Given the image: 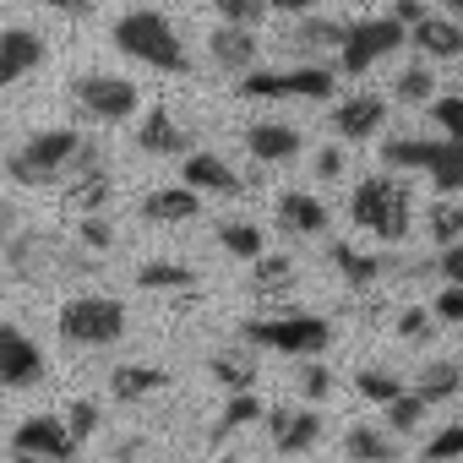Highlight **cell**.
Listing matches in <instances>:
<instances>
[{
    "instance_id": "9a60e30c",
    "label": "cell",
    "mask_w": 463,
    "mask_h": 463,
    "mask_svg": "<svg viewBox=\"0 0 463 463\" xmlns=\"http://www.w3.org/2000/svg\"><path fill=\"white\" fill-rule=\"evenodd\" d=\"M382 120H387V104H382L376 93H349V99H338V109H333V131H338L344 142H371V137L382 131Z\"/></svg>"
},
{
    "instance_id": "74e56055",
    "label": "cell",
    "mask_w": 463,
    "mask_h": 463,
    "mask_svg": "<svg viewBox=\"0 0 463 463\" xmlns=\"http://www.w3.org/2000/svg\"><path fill=\"white\" fill-rule=\"evenodd\" d=\"M430 120L441 126V137H463V93L430 99Z\"/></svg>"
},
{
    "instance_id": "f5cc1de1",
    "label": "cell",
    "mask_w": 463,
    "mask_h": 463,
    "mask_svg": "<svg viewBox=\"0 0 463 463\" xmlns=\"http://www.w3.org/2000/svg\"><path fill=\"white\" fill-rule=\"evenodd\" d=\"M218 463H235V458H218Z\"/></svg>"
},
{
    "instance_id": "83f0119b",
    "label": "cell",
    "mask_w": 463,
    "mask_h": 463,
    "mask_svg": "<svg viewBox=\"0 0 463 463\" xmlns=\"http://www.w3.org/2000/svg\"><path fill=\"white\" fill-rule=\"evenodd\" d=\"M109 191H115V180H109V169H104V164H99V169H88V175H77V180L66 185L71 207H82V213H99V207L109 202Z\"/></svg>"
},
{
    "instance_id": "30bf717a",
    "label": "cell",
    "mask_w": 463,
    "mask_h": 463,
    "mask_svg": "<svg viewBox=\"0 0 463 463\" xmlns=\"http://www.w3.org/2000/svg\"><path fill=\"white\" fill-rule=\"evenodd\" d=\"M12 463H77V436L55 414H33L12 436Z\"/></svg>"
},
{
    "instance_id": "4dcf8cb0",
    "label": "cell",
    "mask_w": 463,
    "mask_h": 463,
    "mask_svg": "<svg viewBox=\"0 0 463 463\" xmlns=\"http://www.w3.org/2000/svg\"><path fill=\"white\" fill-rule=\"evenodd\" d=\"M251 420H262V398L246 387V392H229V403H223V414H218V425H213V436H235L241 425H251Z\"/></svg>"
},
{
    "instance_id": "ba28073f",
    "label": "cell",
    "mask_w": 463,
    "mask_h": 463,
    "mask_svg": "<svg viewBox=\"0 0 463 463\" xmlns=\"http://www.w3.org/2000/svg\"><path fill=\"white\" fill-rule=\"evenodd\" d=\"M71 104H77L88 120L120 126V120H131V115H137L142 93H137V82H131V77H115V71H88V77H77V82H71Z\"/></svg>"
},
{
    "instance_id": "d4e9b609",
    "label": "cell",
    "mask_w": 463,
    "mask_h": 463,
    "mask_svg": "<svg viewBox=\"0 0 463 463\" xmlns=\"http://www.w3.org/2000/svg\"><path fill=\"white\" fill-rule=\"evenodd\" d=\"M344 452L354 463H398V441L387 430H376V425H349L344 430Z\"/></svg>"
},
{
    "instance_id": "ac0fdd59",
    "label": "cell",
    "mask_w": 463,
    "mask_h": 463,
    "mask_svg": "<svg viewBox=\"0 0 463 463\" xmlns=\"http://www.w3.org/2000/svg\"><path fill=\"white\" fill-rule=\"evenodd\" d=\"M137 147H142V153H158V158H175V153L185 158V153H191V131H185L169 109H147V120L137 126Z\"/></svg>"
},
{
    "instance_id": "f1b7e54d",
    "label": "cell",
    "mask_w": 463,
    "mask_h": 463,
    "mask_svg": "<svg viewBox=\"0 0 463 463\" xmlns=\"http://www.w3.org/2000/svg\"><path fill=\"white\" fill-rule=\"evenodd\" d=\"M425 403H447V398H458L463 392V371L452 365V360H436L430 371H420V387H414Z\"/></svg>"
},
{
    "instance_id": "7a4b0ae2",
    "label": "cell",
    "mask_w": 463,
    "mask_h": 463,
    "mask_svg": "<svg viewBox=\"0 0 463 463\" xmlns=\"http://www.w3.org/2000/svg\"><path fill=\"white\" fill-rule=\"evenodd\" d=\"M115 50L142 61V66H153V71H164V77H185L191 71V55H185L175 23L164 12H153V6H137V12H126L115 23Z\"/></svg>"
},
{
    "instance_id": "681fc988",
    "label": "cell",
    "mask_w": 463,
    "mask_h": 463,
    "mask_svg": "<svg viewBox=\"0 0 463 463\" xmlns=\"http://www.w3.org/2000/svg\"><path fill=\"white\" fill-rule=\"evenodd\" d=\"M317 6H322V0H268V12H279V17H306Z\"/></svg>"
},
{
    "instance_id": "7bdbcfd3",
    "label": "cell",
    "mask_w": 463,
    "mask_h": 463,
    "mask_svg": "<svg viewBox=\"0 0 463 463\" xmlns=\"http://www.w3.org/2000/svg\"><path fill=\"white\" fill-rule=\"evenodd\" d=\"M436 322H463V284H447L436 295Z\"/></svg>"
},
{
    "instance_id": "d6986e66",
    "label": "cell",
    "mask_w": 463,
    "mask_h": 463,
    "mask_svg": "<svg viewBox=\"0 0 463 463\" xmlns=\"http://www.w3.org/2000/svg\"><path fill=\"white\" fill-rule=\"evenodd\" d=\"M268 430H273V447L279 452H306L322 436V414H311V409H273L268 414Z\"/></svg>"
},
{
    "instance_id": "f546056e",
    "label": "cell",
    "mask_w": 463,
    "mask_h": 463,
    "mask_svg": "<svg viewBox=\"0 0 463 463\" xmlns=\"http://www.w3.org/2000/svg\"><path fill=\"white\" fill-rule=\"evenodd\" d=\"M425 229H430V241H436V246L463 241V202H458V196H441V202L425 213Z\"/></svg>"
},
{
    "instance_id": "3957f363",
    "label": "cell",
    "mask_w": 463,
    "mask_h": 463,
    "mask_svg": "<svg viewBox=\"0 0 463 463\" xmlns=\"http://www.w3.org/2000/svg\"><path fill=\"white\" fill-rule=\"evenodd\" d=\"M349 218L365 229V235H376V241L392 246V241L409 235V223H414V196L392 175H365L354 185V196H349Z\"/></svg>"
},
{
    "instance_id": "cb8c5ba5",
    "label": "cell",
    "mask_w": 463,
    "mask_h": 463,
    "mask_svg": "<svg viewBox=\"0 0 463 463\" xmlns=\"http://www.w3.org/2000/svg\"><path fill=\"white\" fill-rule=\"evenodd\" d=\"M338 44H344V23H322V17L306 12V23L289 28V50L295 55H333Z\"/></svg>"
},
{
    "instance_id": "9c48e42d",
    "label": "cell",
    "mask_w": 463,
    "mask_h": 463,
    "mask_svg": "<svg viewBox=\"0 0 463 463\" xmlns=\"http://www.w3.org/2000/svg\"><path fill=\"white\" fill-rule=\"evenodd\" d=\"M246 344L279 349V354H322L333 344V327L322 317H262V322H246Z\"/></svg>"
},
{
    "instance_id": "d6a6232c",
    "label": "cell",
    "mask_w": 463,
    "mask_h": 463,
    "mask_svg": "<svg viewBox=\"0 0 463 463\" xmlns=\"http://www.w3.org/2000/svg\"><path fill=\"white\" fill-rule=\"evenodd\" d=\"M392 93H398L403 104H430V99H436V71H430V66H403Z\"/></svg>"
},
{
    "instance_id": "7c38bea8",
    "label": "cell",
    "mask_w": 463,
    "mask_h": 463,
    "mask_svg": "<svg viewBox=\"0 0 463 463\" xmlns=\"http://www.w3.org/2000/svg\"><path fill=\"white\" fill-rule=\"evenodd\" d=\"M409 44L425 55V61H458L463 55V23L452 12H425L414 28H409Z\"/></svg>"
},
{
    "instance_id": "7dc6e473",
    "label": "cell",
    "mask_w": 463,
    "mask_h": 463,
    "mask_svg": "<svg viewBox=\"0 0 463 463\" xmlns=\"http://www.w3.org/2000/svg\"><path fill=\"white\" fill-rule=\"evenodd\" d=\"M317 175H322V180H338V175H344V153H338V147H322V153H317Z\"/></svg>"
},
{
    "instance_id": "bcb514c9",
    "label": "cell",
    "mask_w": 463,
    "mask_h": 463,
    "mask_svg": "<svg viewBox=\"0 0 463 463\" xmlns=\"http://www.w3.org/2000/svg\"><path fill=\"white\" fill-rule=\"evenodd\" d=\"M398 333H403V338H430V317H425V311H403V317H398Z\"/></svg>"
},
{
    "instance_id": "b9f144b4",
    "label": "cell",
    "mask_w": 463,
    "mask_h": 463,
    "mask_svg": "<svg viewBox=\"0 0 463 463\" xmlns=\"http://www.w3.org/2000/svg\"><path fill=\"white\" fill-rule=\"evenodd\" d=\"M300 392H306V398H317V403H322V398H333V371H327V365H306Z\"/></svg>"
},
{
    "instance_id": "ffe728a7",
    "label": "cell",
    "mask_w": 463,
    "mask_h": 463,
    "mask_svg": "<svg viewBox=\"0 0 463 463\" xmlns=\"http://www.w3.org/2000/svg\"><path fill=\"white\" fill-rule=\"evenodd\" d=\"M196 213H202V191H191V185H164V191L142 196V218L147 223H185Z\"/></svg>"
},
{
    "instance_id": "d590c367",
    "label": "cell",
    "mask_w": 463,
    "mask_h": 463,
    "mask_svg": "<svg viewBox=\"0 0 463 463\" xmlns=\"http://www.w3.org/2000/svg\"><path fill=\"white\" fill-rule=\"evenodd\" d=\"M463 458V425H441L425 441V463H458Z\"/></svg>"
},
{
    "instance_id": "4fadbf2b",
    "label": "cell",
    "mask_w": 463,
    "mask_h": 463,
    "mask_svg": "<svg viewBox=\"0 0 463 463\" xmlns=\"http://www.w3.org/2000/svg\"><path fill=\"white\" fill-rule=\"evenodd\" d=\"M44 39L33 33V28H6L0 33V88H12V82H23V77H33L39 66H44Z\"/></svg>"
},
{
    "instance_id": "2e32d148",
    "label": "cell",
    "mask_w": 463,
    "mask_h": 463,
    "mask_svg": "<svg viewBox=\"0 0 463 463\" xmlns=\"http://www.w3.org/2000/svg\"><path fill=\"white\" fill-rule=\"evenodd\" d=\"M300 147H306V137H300L289 120H257V126L246 131V153H251L257 164H295Z\"/></svg>"
},
{
    "instance_id": "6da1fadb",
    "label": "cell",
    "mask_w": 463,
    "mask_h": 463,
    "mask_svg": "<svg viewBox=\"0 0 463 463\" xmlns=\"http://www.w3.org/2000/svg\"><path fill=\"white\" fill-rule=\"evenodd\" d=\"M99 164H104V153L82 131H71V126L39 131V137H28L23 147L6 153V175L17 185H71L77 175H88Z\"/></svg>"
},
{
    "instance_id": "f907efd6",
    "label": "cell",
    "mask_w": 463,
    "mask_h": 463,
    "mask_svg": "<svg viewBox=\"0 0 463 463\" xmlns=\"http://www.w3.org/2000/svg\"><path fill=\"white\" fill-rule=\"evenodd\" d=\"M392 17H398L403 28H414V23L425 17V0H398V6H392Z\"/></svg>"
},
{
    "instance_id": "836d02e7",
    "label": "cell",
    "mask_w": 463,
    "mask_h": 463,
    "mask_svg": "<svg viewBox=\"0 0 463 463\" xmlns=\"http://www.w3.org/2000/svg\"><path fill=\"white\" fill-rule=\"evenodd\" d=\"M425 409H430V403H425L420 392H409V387H403V392L387 403V430H398V436H403V430H420Z\"/></svg>"
},
{
    "instance_id": "603a6c76",
    "label": "cell",
    "mask_w": 463,
    "mask_h": 463,
    "mask_svg": "<svg viewBox=\"0 0 463 463\" xmlns=\"http://www.w3.org/2000/svg\"><path fill=\"white\" fill-rule=\"evenodd\" d=\"M333 268L354 284V289H371V284H382L387 279V257H376V251H360V246H333Z\"/></svg>"
},
{
    "instance_id": "1f68e13d",
    "label": "cell",
    "mask_w": 463,
    "mask_h": 463,
    "mask_svg": "<svg viewBox=\"0 0 463 463\" xmlns=\"http://www.w3.org/2000/svg\"><path fill=\"white\" fill-rule=\"evenodd\" d=\"M137 284H142V289H196V273H191L185 262H147V268L137 273Z\"/></svg>"
},
{
    "instance_id": "44dd1931",
    "label": "cell",
    "mask_w": 463,
    "mask_h": 463,
    "mask_svg": "<svg viewBox=\"0 0 463 463\" xmlns=\"http://www.w3.org/2000/svg\"><path fill=\"white\" fill-rule=\"evenodd\" d=\"M279 223L289 229V235H322L327 229V207L306 191H284L279 196Z\"/></svg>"
},
{
    "instance_id": "52a82bcc",
    "label": "cell",
    "mask_w": 463,
    "mask_h": 463,
    "mask_svg": "<svg viewBox=\"0 0 463 463\" xmlns=\"http://www.w3.org/2000/svg\"><path fill=\"white\" fill-rule=\"evenodd\" d=\"M241 93L246 99H311V104H322V99L338 93V71L333 66H317V61L289 66V71H257L251 66L241 77Z\"/></svg>"
},
{
    "instance_id": "ee69618b",
    "label": "cell",
    "mask_w": 463,
    "mask_h": 463,
    "mask_svg": "<svg viewBox=\"0 0 463 463\" xmlns=\"http://www.w3.org/2000/svg\"><path fill=\"white\" fill-rule=\"evenodd\" d=\"M436 273H441L447 284H463V241L441 246V257H436Z\"/></svg>"
},
{
    "instance_id": "e575fe53",
    "label": "cell",
    "mask_w": 463,
    "mask_h": 463,
    "mask_svg": "<svg viewBox=\"0 0 463 463\" xmlns=\"http://www.w3.org/2000/svg\"><path fill=\"white\" fill-rule=\"evenodd\" d=\"M354 387H360V398H365V403H382V409L403 392V382H398L392 371H360V376H354Z\"/></svg>"
},
{
    "instance_id": "ab89813d",
    "label": "cell",
    "mask_w": 463,
    "mask_h": 463,
    "mask_svg": "<svg viewBox=\"0 0 463 463\" xmlns=\"http://www.w3.org/2000/svg\"><path fill=\"white\" fill-rule=\"evenodd\" d=\"M284 284H295V268H289V257H257V289H284Z\"/></svg>"
},
{
    "instance_id": "8fae6325",
    "label": "cell",
    "mask_w": 463,
    "mask_h": 463,
    "mask_svg": "<svg viewBox=\"0 0 463 463\" xmlns=\"http://www.w3.org/2000/svg\"><path fill=\"white\" fill-rule=\"evenodd\" d=\"M44 382V349L12 327V322H0V387H39Z\"/></svg>"
},
{
    "instance_id": "c3c4849f",
    "label": "cell",
    "mask_w": 463,
    "mask_h": 463,
    "mask_svg": "<svg viewBox=\"0 0 463 463\" xmlns=\"http://www.w3.org/2000/svg\"><path fill=\"white\" fill-rule=\"evenodd\" d=\"M39 6H50V12H61V17H88L99 0H39Z\"/></svg>"
},
{
    "instance_id": "8d00e7d4",
    "label": "cell",
    "mask_w": 463,
    "mask_h": 463,
    "mask_svg": "<svg viewBox=\"0 0 463 463\" xmlns=\"http://www.w3.org/2000/svg\"><path fill=\"white\" fill-rule=\"evenodd\" d=\"M213 12L223 23H241V28H257L268 17V0H213Z\"/></svg>"
},
{
    "instance_id": "e0dca14e",
    "label": "cell",
    "mask_w": 463,
    "mask_h": 463,
    "mask_svg": "<svg viewBox=\"0 0 463 463\" xmlns=\"http://www.w3.org/2000/svg\"><path fill=\"white\" fill-rule=\"evenodd\" d=\"M180 175H185V185L202 191V196H241V191H246V180L229 169L218 153H185Z\"/></svg>"
},
{
    "instance_id": "277c9868",
    "label": "cell",
    "mask_w": 463,
    "mask_h": 463,
    "mask_svg": "<svg viewBox=\"0 0 463 463\" xmlns=\"http://www.w3.org/2000/svg\"><path fill=\"white\" fill-rule=\"evenodd\" d=\"M387 169H414L425 175L441 196L463 191V137H392L382 147Z\"/></svg>"
},
{
    "instance_id": "5bb4252c",
    "label": "cell",
    "mask_w": 463,
    "mask_h": 463,
    "mask_svg": "<svg viewBox=\"0 0 463 463\" xmlns=\"http://www.w3.org/2000/svg\"><path fill=\"white\" fill-rule=\"evenodd\" d=\"M207 55H213V66H223V71H251L257 66V55H262V44H257V28H241V23H218L213 33H207Z\"/></svg>"
},
{
    "instance_id": "816d5d0a",
    "label": "cell",
    "mask_w": 463,
    "mask_h": 463,
    "mask_svg": "<svg viewBox=\"0 0 463 463\" xmlns=\"http://www.w3.org/2000/svg\"><path fill=\"white\" fill-rule=\"evenodd\" d=\"M441 12H452V17H463V0H436Z\"/></svg>"
},
{
    "instance_id": "4316f807",
    "label": "cell",
    "mask_w": 463,
    "mask_h": 463,
    "mask_svg": "<svg viewBox=\"0 0 463 463\" xmlns=\"http://www.w3.org/2000/svg\"><path fill=\"white\" fill-rule=\"evenodd\" d=\"M218 246H223L229 257H241V262H257V257H262V229L246 223V218H223V223H218Z\"/></svg>"
},
{
    "instance_id": "5b68a950",
    "label": "cell",
    "mask_w": 463,
    "mask_h": 463,
    "mask_svg": "<svg viewBox=\"0 0 463 463\" xmlns=\"http://www.w3.org/2000/svg\"><path fill=\"white\" fill-rule=\"evenodd\" d=\"M409 44V28L398 17H354L344 23V44H338V71L349 77H365L376 61H387L392 50Z\"/></svg>"
},
{
    "instance_id": "484cf974",
    "label": "cell",
    "mask_w": 463,
    "mask_h": 463,
    "mask_svg": "<svg viewBox=\"0 0 463 463\" xmlns=\"http://www.w3.org/2000/svg\"><path fill=\"white\" fill-rule=\"evenodd\" d=\"M109 387H115V398L142 403V398H153V392L169 387V371H158V365H120V371L109 376Z\"/></svg>"
},
{
    "instance_id": "f35d334b",
    "label": "cell",
    "mask_w": 463,
    "mask_h": 463,
    "mask_svg": "<svg viewBox=\"0 0 463 463\" xmlns=\"http://www.w3.org/2000/svg\"><path fill=\"white\" fill-rule=\"evenodd\" d=\"M213 376H218L229 392H246V387H257V371H251V365H241V360H229V354H218V360H213Z\"/></svg>"
},
{
    "instance_id": "8992f818",
    "label": "cell",
    "mask_w": 463,
    "mask_h": 463,
    "mask_svg": "<svg viewBox=\"0 0 463 463\" xmlns=\"http://www.w3.org/2000/svg\"><path fill=\"white\" fill-rule=\"evenodd\" d=\"M61 338L66 344H82V349H104L126 333V306L109 300V295H77L61 306Z\"/></svg>"
},
{
    "instance_id": "f6af8a7d",
    "label": "cell",
    "mask_w": 463,
    "mask_h": 463,
    "mask_svg": "<svg viewBox=\"0 0 463 463\" xmlns=\"http://www.w3.org/2000/svg\"><path fill=\"white\" fill-rule=\"evenodd\" d=\"M109 241H115V235H109V223L88 213V223H82V246H88V251H109Z\"/></svg>"
},
{
    "instance_id": "7402d4cb",
    "label": "cell",
    "mask_w": 463,
    "mask_h": 463,
    "mask_svg": "<svg viewBox=\"0 0 463 463\" xmlns=\"http://www.w3.org/2000/svg\"><path fill=\"white\" fill-rule=\"evenodd\" d=\"M50 262H61V251H55L50 235H23V241H12V273H17V279H50V273H55Z\"/></svg>"
},
{
    "instance_id": "60d3db41",
    "label": "cell",
    "mask_w": 463,
    "mask_h": 463,
    "mask_svg": "<svg viewBox=\"0 0 463 463\" xmlns=\"http://www.w3.org/2000/svg\"><path fill=\"white\" fill-rule=\"evenodd\" d=\"M66 425H71V436H77V441H88V436H93V425H99V403L77 398V403H71V414H66Z\"/></svg>"
}]
</instances>
